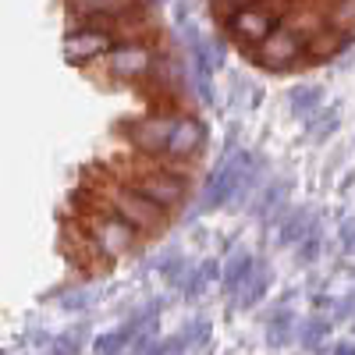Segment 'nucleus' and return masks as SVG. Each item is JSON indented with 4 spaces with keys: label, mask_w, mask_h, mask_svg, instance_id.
I'll return each instance as SVG.
<instances>
[{
    "label": "nucleus",
    "mask_w": 355,
    "mask_h": 355,
    "mask_svg": "<svg viewBox=\"0 0 355 355\" xmlns=\"http://www.w3.org/2000/svg\"><path fill=\"white\" fill-rule=\"evenodd\" d=\"M142 164L135 171L125 174V182L135 185L142 196H150L153 202H160L164 210H182L192 196V178H189V164H171V160H150L139 157Z\"/></svg>",
    "instance_id": "obj_1"
},
{
    "label": "nucleus",
    "mask_w": 355,
    "mask_h": 355,
    "mask_svg": "<svg viewBox=\"0 0 355 355\" xmlns=\"http://www.w3.org/2000/svg\"><path fill=\"white\" fill-rule=\"evenodd\" d=\"M178 117H182V107H174V103H153L146 114L132 117V121L121 128V135L132 146L135 157L164 160L167 142H171V135L178 128Z\"/></svg>",
    "instance_id": "obj_2"
},
{
    "label": "nucleus",
    "mask_w": 355,
    "mask_h": 355,
    "mask_svg": "<svg viewBox=\"0 0 355 355\" xmlns=\"http://www.w3.org/2000/svg\"><path fill=\"white\" fill-rule=\"evenodd\" d=\"M103 206H107V210H114L117 217H125L142 234H157L167 224V217H171V210H164V206L153 202L150 196H142L135 185L125 182V178L103 189Z\"/></svg>",
    "instance_id": "obj_3"
},
{
    "label": "nucleus",
    "mask_w": 355,
    "mask_h": 355,
    "mask_svg": "<svg viewBox=\"0 0 355 355\" xmlns=\"http://www.w3.org/2000/svg\"><path fill=\"white\" fill-rule=\"evenodd\" d=\"M85 234H89V242H93V249L100 256H107V259L128 256L139 245V239H142L139 227H132L125 217H117L114 210H107V206H103L100 214L85 217Z\"/></svg>",
    "instance_id": "obj_4"
},
{
    "label": "nucleus",
    "mask_w": 355,
    "mask_h": 355,
    "mask_svg": "<svg viewBox=\"0 0 355 355\" xmlns=\"http://www.w3.org/2000/svg\"><path fill=\"white\" fill-rule=\"evenodd\" d=\"M121 43L107 28H96L89 21L68 18V33H64V61L71 68H93L96 61H107V53Z\"/></svg>",
    "instance_id": "obj_5"
},
{
    "label": "nucleus",
    "mask_w": 355,
    "mask_h": 355,
    "mask_svg": "<svg viewBox=\"0 0 355 355\" xmlns=\"http://www.w3.org/2000/svg\"><path fill=\"white\" fill-rule=\"evenodd\" d=\"M157 61H160V53H157L153 43H146V40H121L107 53L103 71H107L110 82H142V78L153 75Z\"/></svg>",
    "instance_id": "obj_6"
},
{
    "label": "nucleus",
    "mask_w": 355,
    "mask_h": 355,
    "mask_svg": "<svg viewBox=\"0 0 355 355\" xmlns=\"http://www.w3.org/2000/svg\"><path fill=\"white\" fill-rule=\"evenodd\" d=\"M252 57H256V64L266 68V71H291V68H299L302 61H309V43L281 21L270 36L252 46Z\"/></svg>",
    "instance_id": "obj_7"
},
{
    "label": "nucleus",
    "mask_w": 355,
    "mask_h": 355,
    "mask_svg": "<svg viewBox=\"0 0 355 355\" xmlns=\"http://www.w3.org/2000/svg\"><path fill=\"white\" fill-rule=\"evenodd\" d=\"M252 164H256V157H249V153L227 157V160L214 171V178H206V185H202V210H220V206L242 199L245 174H249Z\"/></svg>",
    "instance_id": "obj_8"
},
{
    "label": "nucleus",
    "mask_w": 355,
    "mask_h": 355,
    "mask_svg": "<svg viewBox=\"0 0 355 355\" xmlns=\"http://www.w3.org/2000/svg\"><path fill=\"white\" fill-rule=\"evenodd\" d=\"M202 146H206V125H202V117L192 114V110H182L178 128H174V135L167 142L164 160H171V164H192V160H199Z\"/></svg>",
    "instance_id": "obj_9"
},
{
    "label": "nucleus",
    "mask_w": 355,
    "mask_h": 355,
    "mask_svg": "<svg viewBox=\"0 0 355 355\" xmlns=\"http://www.w3.org/2000/svg\"><path fill=\"white\" fill-rule=\"evenodd\" d=\"M150 0H64L68 18H107V15H128L146 8Z\"/></svg>",
    "instance_id": "obj_10"
},
{
    "label": "nucleus",
    "mask_w": 355,
    "mask_h": 355,
    "mask_svg": "<svg viewBox=\"0 0 355 355\" xmlns=\"http://www.w3.org/2000/svg\"><path fill=\"white\" fill-rule=\"evenodd\" d=\"M291 33H299L306 43H313L323 28H327V15H323V8L320 4H295L284 18H281Z\"/></svg>",
    "instance_id": "obj_11"
},
{
    "label": "nucleus",
    "mask_w": 355,
    "mask_h": 355,
    "mask_svg": "<svg viewBox=\"0 0 355 355\" xmlns=\"http://www.w3.org/2000/svg\"><path fill=\"white\" fill-rule=\"evenodd\" d=\"M352 43H355V33H345V28H331L327 25L309 43V61H334V57H341Z\"/></svg>",
    "instance_id": "obj_12"
},
{
    "label": "nucleus",
    "mask_w": 355,
    "mask_h": 355,
    "mask_svg": "<svg viewBox=\"0 0 355 355\" xmlns=\"http://www.w3.org/2000/svg\"><path fill=\"white\" fill-rule=\"evenodd\" d=\"M252 270H256V259H252L249 252H234V256L227 259V266H224L220 281H224L227 291H239V288L252 277Z\"/></svg>",
    "instance_id": "obj_13"
},
{
    "label": "nucleus",
    "mask_w": 355,
    "mask_h": 355,
    "mask_svg": "<svg viewBox=\"0 0 355 355\" xmlns=\"http://www.w3.org/2000/svg\"><path fill=\"white\" fill-rule=\"evenodd\" d=\"M323 15H327L331 28H345V33H355V0H323Z\"/></svg>",
    "instance_id": "obj_14"
},
{
    "label": "nucleus",
    "mask_w": 355,
    "mask_h": 355,
    "mask_svg": "<svg viewBox=\"0 0 355 355\" xmlns=\"http://www.w3.org/2000/svg\"><path fill=\"white\" fill-rule=\"evenodd\" d=\"M132 341H135V327L128 323V327H121V331L100 334V338H96V345H93V352H96V355H125Z\"/></svg>",
    "instance_id": "obj_15"
},
{
    "label": "nucleus",
    "mask_w": 355,
    "mask_h": 355,
    "mask_svg": "<svg viewBox=\"0 0 355 355\" xmlns=\"http://www.w3.org/2000/svg\"><path fill=\"white\" fill-rule=\"evenodd\" d=\"M323 89H316V85H299L291 93V110L299 114V117H313L316 110H320V103H323Z\"/></svg>",
    "instance_id": "obj_16"
},
{
    "label": "nucleus",
    "mask_w": 355,
    "mask_h": 355,
    "mask_svg": "<svg viewBox=\"0 0 355 355\" xmlns=\"http://www.w3.org/2000/svg\"><path fill=\"white\" fill-rule=\"evenodd\" d=\"M266 284H270V270H266V266H256L252 270V277L245 281V295H242V309H249L252 302H259L263 295H266Z\"/></svg>",
    "instance_id": "obj_17"
},
{
    "label": "nucleus",
    "mask_w": 355,
    "mask_h": 355,
    "mask_svg": "<svg viewBox=\"0 0 355 355\" xmlns=\"http://www.w3.org/2000/svg\"><path fill=\"white\" fill-rule=\"evenodd\" d=\"M309 227H306V210H295L284 224H281V245H295L299 239H306Z\"/></svg>",
    "instance_id": "obj_18"
},
{
    "label": "nucleus",
    "mask_w": 355,
    "mask_h": 355,
    "mask_svg": "<svg viewBox=\"0 0 355 355\" xmlns=\"http://www.w3.org/2000/svg\"><path fill=\"white\" fill-rule=\"evenodd\" d=\"M284 210V185H266L259 196V214L263 217H277Z\"/></svg>",
    "instance_id": "obj_19"
},
{
    "label": "nucleus",
    "mask_w": 355,
    "mask_h": 355,
    "mask_svg": "<svg viewBox=\"0 0 355 355\" xmlns=\"http://www.w3.org/2000/svg\"><path fill=\"white\" fill-rule=\"evenodd\" d=\"M291 313H277L274 320H270V334H266V338H270V345H281V341H288L291 338Z\"/></svg>",
    "instance_id": "obj_20"
},
{
    "label": "nucleus",
    "mask_w": 355,
    "mask_h": 355,
    "mask_svg": "<svg viewBox=\"0 0 355 355\" xmlns=\"http://www.w3.org/2000/svg\"><path fill=\"white\" fill-rule=\"evenodd\" d=\"M323 334H327V320H309L302 327V345H320Z\"/></svg>",
    "instance_id": "obj_21"
},
{
    "label": "nucleus",
    "mask_w": 355,
    "mask_h": 355,
    "mask_svg": "<svg viewBox=\"0 0 355 355\" xmlns=\"http://www.w3.org/2000/svg\"><path fill=\"white\" fill-rule=\"evenodd\" d=\"M46 355H78V341L75 338H57Z\"/></svg>",
    "instance_id": "obj_22"
},
{
    "label": "nucleus",
    "mask_w": 355,
    "mask_h": 355,
    "mask_svg": "<svg viewBox=\"0 0 355 355\" xmlns=\"http://www.w3.org/2000/svg\"><path fill=\"white\" fill-rule=\"evenodd\" d=\"M89 299H93V295H89V291H78V295H64V309H82V306H89Z\"/></svg>",
    "instance_id": "obj_23"
},
{
    "label": "nucleus",
    "mask_w": 355,
    "mask_h": 355,
    "mask_svg": "<svg viewBox=\"0 0 355 355\" xmlns=\"http://www.w3.org/2000/svg\"><path fill=\"white\" fill-rule=\"evenodd\" d=\"M341 239H345L348 249H355V220H345L341 224Z\"/></svg>",
    "instance_id": "obj_24"
},
{
    "label": "nucleus",
    "mask_w": 355,
    "mask_h": 355,
    "mask_svg": "<svg viewBox=\"0 0 355 355\" xmlns=\"http://www.w3.org/2000/svg\"><path fill=\"white\" fill-rule=\"evenodd\" d=\"M331 355H355V345H334Z\"/></svg>",
    "instance_id": "obj_25"
},
{
    "label": "nucleus",
    "mask_w": 355,
    "mask_h": 355,
    "mask_svg": "<svg viewBox=\"0 0 355 355\" xmlns=\"http://www.w3.org/2000/svg\"><path fill=\"white\" fill-rule=\"evenodd\" d=\"M224 8H242V4H256V0H220Z\"/></svg>",
    "instance_id": "obj_26"
}]
</instances>
